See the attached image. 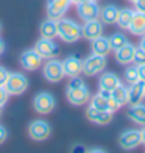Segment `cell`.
<instances>
[{
	"instance_id": "6da1fadb",
	"label": "cell",
	"mask_w": 145,
	"mask_h": 153,
	"mask_svg": "<svg viewBox=\"0 0 145 153\" xmlns=\"http://www.w3.org/2000/svg\"><path fill=\"white\" fill-rule=\"evenodd\" d=\"M56 25H58V38L67 44H73L83 38L81 25L77 24L73 19L61 17L56 20Z\"/></svg>"
},
{
	"instance_id": "7a4b0ae2",
	"label": "cell",
	"mask_w": 145,
	"mask_h": 153,
	"mask_svg": "<svg viewBox=\"0 0 145 153\" xmlns=\"http://www.w3.org/2000/svg\"><path fill=\"white\" fill-rule=\"evenodd\" d=\"M5 89L10 95H22L28 89V80L20 72H10L8 80L5 83Z\"/></svg>"
},
{
	"instance_id": "3957f363",
	"label": "cell",
	"mask_w": 145,
	"mask_h": 153,
	"mask_svg": "<svg viewBox=\"0 0 145 153\" xmlns=\"http://www.w3.org/2000/svg\"><path fill=\"white\" fill-rule=\"evenodd\" d=\"M55 106H56V100H55V97L50 94V92H38L36 95H34L33 99V108L36 113L39 114H50L52 111L55 109Z\"/></svg>"
},
{
	"instance_id": "277c9868",
	"label": "cell",
	"mask_w": 145,
	"mask_h": 153,
	"mask_svg": "<svg viewBox=\"0 0 145 153\" xmlns=\"http://www.w3.org/2000/svg\"><path fill=\"white\" fill-rule=\"evenodd\" d=\"M42 75L44 78L48 81V83H58L64 78V69H63V62L55 59V58H50L45 64L42 66Z\"/></svg>"
},
{
	"instance_id": "5b68a950",
	"label": "cell",
	"mask_w": 145,
	"mask_h": 153,
	"mask_svg": "<svg viewBox=\"0 0 145 153\" xmlns=\"http://www.w3.org/2000/svg\"><path fill=\"white\" fill-rule=\"evenodd\" d=\"M50 133H52V127L47 120L38 119L28 125V136L36 142H42L45 139H48Z\"/></svg>"
},
{
	"instance_id": "8992f818",
	"label": "cell",
	"mask_w": 145,
	"mask_h": 153,
	"mask_svg": "<svg viewBox=\"0 0 145 153\" xmlns=\"http://www.w3.org/2000/svg\"><path fill=\"white\" fill-rule=\"evenodd\" d=\"M105 67H106V56H101V55L92 53L83 61V74H86L87 76L100 74L101 71H105Z\"/></svg>"
},
{
	"instance_id": "52a82bcc",
	"label": "cell",
	"mask_w": 145,
	"mask_h": 153,
	"mask_svg": "<svg viewBox=\"0 0 145 153\" xmlns=\"http://www.w3.org/2000/svg\"><path fill=\"white\" fill-rule=\"evenodd\" d=\"M66 97H67V102L73 106H81V105H86V103L91 100V92H89L87 86H80V88H67L66 91Z\"/></svg>"
},
{
	"instance_id": "ba28073f",
	"label": "cell",
	"mask_w": 145,
	"mask_h": 153,
	"mask_svg": "<svg viewBox=\"0 0 145 153\" xmlns=\"http://www.w3.org/2000/svg\"><path fill=\"white\" fill-rule=\"evenodd\" d=\"M34 50H36L44 59H50V58H56L59 55V45L55 42L53 39L48 38H41L36 44H34Z\"/></svg>"
},
{
	"instance_id": "9c48e42d",
	"label": "cell",
	"mask_w": 145,
	"mask_h": 153,
	"mask_svg": "<svg viewBox=\"0 0 145 153\" xmlns=\"http://www.w3.org/2000/svg\"><path fill=\"white\" fill-rule=\"evenodd\" d=\"M42 56L34 50V48H30V50H25L20 53V66H22L24 71H38V69L42 66Z\"/></svg>"
},
{
	"instance_id": "30bf717a",
	"label": "cell",
	"mask_w": 145,
	"mask_h": 153,
	"mask_svg": "<svg viewBox=\"0 0 145 153\" xmlns=\"http://www.w3.org/2000/svg\"><path fill=\"white\" fill-rule=\"evenodd\" d=\"M77 14L81 20H84V22L98 19L100 6L97 5V0H89V2H84V3H78L77 5Z\"/></svg>"
},
{
	"instance_id": "8fae6325",
	"label": "cell",
	"mask_w": 145,
	"mask_h": 153,
	"mask_svg": "<svg viewBox=\"0 0 145 153\" xmlns=\"http://www.w3.org/2000/svg\"><path fill=\"white\" fill-rule=\"evenodd\" d=\"M72 5V0H47V16L48 19L58 20L64 17L66 11Z\"/></svg>"
},
{
	"instance_id": "7c38bea8",
	"label": "cell",
	"mask_w": 145,
	"mask_h": 153,
	"mask_svg": "<svg viewBox=\"0 0 145 153\" xmlns=\"http://www.w3.org/2000/svg\"><path fill=\"white\" fill-rule=\"evenodd\" d=\"M119 144L122 149L125 150H133L136 149L137 145L142 144V137H141V130H127L120 134V139H119Z\"/></svg>"
},
{
	"instance_id": "4fadbf2b",
	"label": "cell",
	"mask_w": 145,
	"mask_h": 153,
	"mask_svg": "<svg viewBox=\"0 0 145 153\" xmlns=\"http://www.w3.org/2000/svg\"><path fill=\"white\" fill-rule=\"evenodd\" d=\"M91 106H94L97 109H103V111H111V113H115L120 108L119 103L112 99V95L103 97L101 94H95L91 97Z\"/></svg>"
},
{
	"instance_id": "5bb4252c",
	"label": "cell",
	"mask_w": 145,
	"mask_h": 153,
	"mask_svg": "<svg viewBox=\"0 0 145 153\" xmlns=\"http://www.w3.org/2000/svg\"><path fill=\"white\" fill-rule=\"evenodd\" d=\"M81 33H83V38L84 39L94 41L95 38H98L103 34V22H100L98 19L87 20V22H84V25L81 27Z\"/></svg>"
},
{
	"instance_id": "9a60e30c",
	"label": "cell",
	"mask_w": 145,
	"mask_h": 153,
	"mask_svg": "<svg viewBox=\"0 0 145 153\" xmlns=\"http://www.w3.org/2000/svg\"><path fill=\"white\" fill-rule=\"evenodd\" d=\"M86 117L91 122L97 123V125H108L109 122L112 120V113H111V111L97 109V108L89 105V108L86 109Z\"/></svg>"
},
{
	"instance_id": "2e32d148",
	"label": "cell",
	"mask_w": 145,
	"mask_h": 153,
	"mask_svg": "<svg viewBox=\"0 0 145 153\" xmlns=\"http://www.w3.org/2000/svg\"><path fill=\"white\" fill-rule=\"evenodd\" d=\"M63 69H64V75L66 76H77L83 72V61L78 56H67L63 61Z\"/></svg>"
},
{
	"instance_id": "e0dca14e",
	"label": "cell",
	"mask_w": 145,
	"mask_h": 153,
	"mask_svg": "<svg viewBox=\"0 0 145 153\" xmlns=\"http://www.w3.org/2000/svg\"><path fill=\"white\" fill-rule=\"evenodd\" d=\"M134 52H136V45L127 42L123 47H120L119 50H115V61L122 66H127L131 64L134 59Z\"/></svg>"
},
{
	"instance_id": "ac0fdd59",
	"label": "cell",
	"mask_w": 145,
	"mask_h": 153,
	"mask_svg": "<svg viewBox=\"0 0 145 153\" xmlns=\"http://www.w3.org/2000/svg\"><path fill=\"white\" fill-rule=\"evenodd\" d=\"M144 89H145V81L137 80L134 83H131L128 88V103L129 105H136L141 103L144 99Z\"/></svg>"
},
{
	"instance_id": "d6986e66",
	"label": "cell",
	"mask_w": 145,
	"mask_h": 153,
	"mask_svg": "<svg viewBox=\"0 0 145 153\" xmlns=\"http://www.w3.org/2000/svg\"><path fill=\"white\" fill-rule=\"evenodd\" d=\"M119 13H120V8L115 5H106L100 8V20L106 25H112V24H117V17H119Z\"/></svg>"
},
{
	"instance_id": "ffe728a7",
	"label": "cell",
	"mask_w": 145,
	"mask_h": 153,
	"mask_svg": "<svg viewBox=\"0 0 145 153\" xmlns=\"http://www.w3.org/2000/svg\"><path fill=\"white\" fill-rule=\"evenodd\" d=\"M92 53H95V55H101V56H108L109 55V52L112 50L111 48V44H109V39L108 38H105L101 34V36H98V38H95L94 41H92Z\"/></svg>"
},
{
	"instance_id": "44dd1931",
	"label": "cell",
	"mask_w": 145,
	"mask_h": 153,
	"mask_svg": "<svg viewBox=\"0 0 145 153\" xmlns=\"http://www.w3.org/2000/svg\"><path fill=\"white\" fill-rule=\"evenodd\" d=\"M128 30L133 34L142 36V34L145 33V13L134 11V16H133V20H131Z\"/></svg>"
},
{
	"instance_id": "7402d4cb",
	"label": "cell",
	"mask_w": 145,
	"mask_h": 153,
	"mask_svg": "<svg viewBox=\"0 0 145 153\" xmlns=\"http://www.w3.org/2000/svg\"><path fill=\"white\" fill-rule=\"evenodd\" d=\"M128 117L137 125H145V105L142 103H136V105H129L128 108Z\"/></svg>"
},
{
	"instance_id": "603a6c76",
	"label": "cell",
	"mask_w": 145,
	"mask_h": 153,
	"mask_svg": "<svg viewBox=\"0 0 145 153\" xmlns=\"http://www.w3.org/2000/svg\"><path fill=\"white\" fill-rule=\"evenodd\" d=\"M39 33L41 38H48V39H55L58 36V25L56 20L53 19H45L39 27Z\"/></svg>"
},
{
	"instance_id": "cb8c5ba5",
	"label": "cell",
	"mask_w": 145,
	"mask_h": 153,
	"mask_svg": "<svg viewBox=\"0 0 145 153\" xmlns=\"http://www.w3.org/2000/svg\"><path fill=\"white\" fill-rule=\"evenodd\" d=\"M119 85H120L119 76H117L115 74H112V72H105L100 76V80H98L100 89H105V91H109V92H111L115 86H119Z\"/></svg>"
},
{
	"instance_id": "d4e9b609",
	"label": "cell",
	"mask_w": 145,
	"mask_h": 153,
	"mask_svg": "<svg viewBox=\"0 0 145 153\" xmlns=\"http://www.w3.org/2000/svg\"><path fill=\"white\" fill-rule=\"evenodd\" d=\"M133 16H134V11L131 8H123L120 10L119 13V17H117V25L123 30H128L129 28V24L133 20Z\"/></svg>"
},
{
	"instance_id": "484cf974",
	"label": "cell",
	"mask_w": 145,
	"mask_h": 153,
	"mask_svg": "<svg viewBox=\"0 0 145 153\" xmlns=\"http://www.w3.org/2000/svg\"><path fill=\"white\" fill-rule=\"evenodd\" d=\"M111 95H112V99L119 103V105H127L128 103V89L123 86V85H119V86H115L112 91H111Z\"/></svg>"
},
{
	"instance_id": "4316f807",
	"label": "cell",
	"mask_w": 145,
	"mask_h": 153,
	"mask_svg": "<svg viewBox=\"0 0 145 153\" xmlns=\"http://www.w3.org/2000/svg\"><path fill=\"white\" fill-rule=\"evenodd\" d=\"M108 39H109V44H111V48H112L114 52L119 50L120 47H123L127 42H129L128 38H127L123 33H114V34H111Z\"/></svg>"
},
{
	"instance_id": "83f0119b",
	"label": "cell",
	"mask_w": 145,
	"mask_h": 153,
	"mask_svg": "<svg viewBox=\"0 0 145 153\" xmlns=\"http://www.w3.org/2000/svg\"><path fill=\"white\" fill-rule=\"evenodd\" d=\"M125 80L129 83H134L139 80V72H137V66H129L125 69Z\"/></svg>"
},
{
	"instance_id": "f1b7e54d",
	"label": "cell",
	"mask_w": 145,
	"mask_h": 153,
	"mask_svg": "<svg viewBox=\"0 0 145 153\" xmlns=\"http://www.w3.org/2000/svg\"><path fill=\"white\" fill-rule=\"evenodd\" d=\"M133 62L136 66H139V64H144L145 62V50L141 47H136V52H134V59Z\"/></svg>"
},
{
	"instance_id": "f546056e",
	"label": "cell",
	"mask_w": 145,
	"mask_h": 153,
	"mask_svg": "<svg viewBox=\"0 0 145 153\" xmlns=\"http://www.w3.org/2000/svg\"><path fill=\"white\" fill-rule=\"evenodd\" d=\"M10 99V94L8 91L5 89V86H0V113H2V108L6 105V102Z\"/></svg>"
},
{
	"instance_id": "4dcf8cb0",
	"label": "cell",
	"mask_w": 145,
	"mask_h": 153,
	"mask_svg": "<svg viewBox=\"0 0 145 153\" xmlns=\"http://www.w3.org/2000/svg\"><path fill=\"white\" fill-rule=\"evenodd\" d=\"M8 75H10V72L6 71L5 67L0 66V86H5L6 80H8Z\"/></svg>"
},
{
	"instance_id": "1f68e13d",
	"label": "cell",
	"mask_w": 145,
	"mask_h": 153,
	"mask_svg": "<svg viewBox=\"0 0 145 153\" xmlns=\"http://www.w3.org/2000/svg\"><path fill=\"white\" fill-rule=\"evenodd\" d=\"M6 137H8V130H6L2 123H0V145L6 141Z\"/></svg>"
},
{
	"instance_id": "d6a6232c",
	"label": "cell",
	"mask_w": 145,
	"mask_h": 153,
	"mask_svg": "<svg viewBox=\"0 0 145 153\" xmlns=\"http://www.w3.org/2000/svg\"><path fill=\"white\" fill-rule=\"evenodd\" d=\"M137 72H139V80L145 81V62L137 66Z\"/></svg>"
},
{
	"instance_id": "836d02e7",
	"label": "cell",
	"mask_w": 145,
	"mask_h": 153,
	"mask_svg": "<svg viewBox=\"0 0 145 153\" xmlns=\"http://www.w3.org/2000/svg\"><path fill=\"white\" fill-rule=\"evenodd\" d=\"M134 5H136V11L145 13V0H137Z\"/></svg>"
},
{
	"instance_id": "e575fe53",
	"label": "cell",
	"mask_w": 145,
	"mask_h": 153,
	"mask_svg": "<svg viewBox=\"0 0 145 153\" xmlns=\"http://www.w3.org/2000/svg\"><path fill=\"white\" fill-rule=\"evenodd\" d=\"M89 153H105L103 149H89Z\"/></svg>"
},
{
	"instance_id": "d590c367",
	"label": "cell",
	"mask_w": 145,
	"mask_h": 153,
	"mask_svg": "<svg viewBox=\"0 0 145 153\" xmlns=\"http://www.w3.org/2000/svg\"><path fill=\"white\" fill-rule=\"evenodd\" d=\"M139 47L145 50V33L142 34V39H141V42H139Z\"/></svg>"
},
{
	"instance_id": "8d00e7d4",
	"label": "cell",
	"mask_w": 145,
	"mask_h": 153,
	"mask_svg": "<svg viewBox=\"0 0 145 153\" xmlns=\"http://www.w3.org/2000/svg\"><path fill=\"white\" fill-rule=\"evenodd\" d=\"M141 137H142V144L145 145V125H144V128L141 130Z\"/></svg>"
},
{
	"instance_id": "74e56055",
	"label": "cell",
	"mask_w": 145,
	"mask_h": 153,
	"mask_svg": "<svg viewBox=\"0 0 145 153\" xmlns=\"http://www.w3.org/2000/svg\"><path fill=\"white\" fill-rule=\"evenodd\" d=\"M5 52V42H3V39H0V55H3Z\"/></svg>"
},
{
	"instance_id": "f35d334b",
	"label": "cell",
	"mask_w": 145,
	"mask_h": 153,
	"mask_svg": "<svg viewBox=\"0 0 145 153\" xmlns=\"http://www.w3.org/2000/svg\"><path fill=\"white\" fill-rule=\"evenodd\" d=\"M84 2H89V0H72V3L78 5V3H84Z\"/></svg>"
},
{
	"instance_id": "ab89813d",
	"label": "cell",
	"mask_w": 145,
	"mask_h": 153,
	"mask_svg": "<svg viewBox=\"0 0 145 153\" xmlns=\"http://www.w3.org/2000/svg\"><path fill=\"white\" fill-rule=\"evenodd\" d=\"M72 152H84V149H81V147H75Z\"/></svg>"
},
{
	"instance_id": "60d3db41",
	"label": "cell",
	"mask_w": 145,
	"mask_h": 153,
	"mask_svg": "<svg viewBox=\"0 0 145 153\" xmlns=\"http://www.w3.org/2000/svg\"><path fill=\"white\" fill-rule=\"evenodd\" d=\"M129 2H133V3H136V2H137V0H129Z\"/></svg>"
},
{
	"instance_id": "b9f144b4",
	"label": "cell",
	"mask_w": 145,
	"mask_h": 153,
	"mask_svg": "<svg viewBox=\"0 0 145 153\" xmlns=\"http://www.w3.org/2000/svg\"><path fill=\"white\" fill-rule=\"evenodd\" d=\"M144 99H145V89H144Z\"/></svg>"
},
{
	"instance_id": "7bdbcfd3",
	"label": "cell",
	"mask_w": 145,
	"mask_h": 153,
	"mask_svg": "<svg viewBox=\"0 0 145 153\" xmlns=\"http://www.w3.org/2000/svg\"><path fill=\"white\" fill-rule=\"evenodd\" d=\"M0 30H2V24H0Z\"/></svg>"
}]
</instances>
